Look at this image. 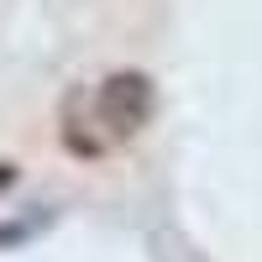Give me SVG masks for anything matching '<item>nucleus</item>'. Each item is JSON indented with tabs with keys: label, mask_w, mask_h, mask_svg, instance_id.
I'll return each mask as SVG.
<instances>
[{
	"label": "nucleus",
	"mask_w": 262,
	"mask_h": 262,
	"mask_svg": "<svg viewBox=\"0 0 262 262\" xmlns=\"http://www.w3.org/2000/svg\"><path fill=\"white\" fill-rule=\"evenodd\" d=\"M95 116L111 137H137L152 121V79L147 74H111L95 95Z\"/></svg>",
	"instance_id": "f257e3e1"
}]
</instances>
